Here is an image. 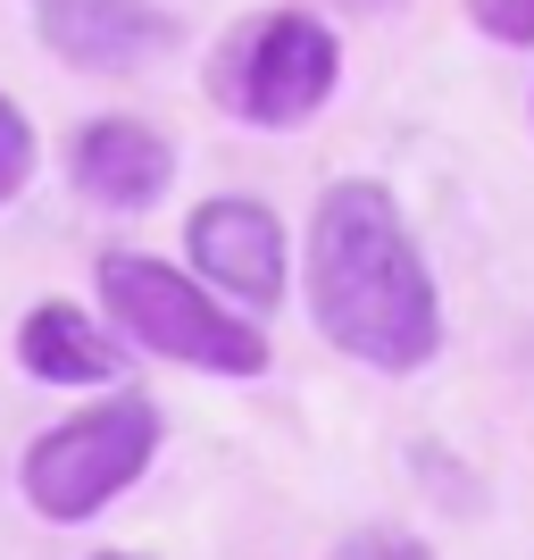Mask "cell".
<instances>
[{"mask_svg": "<svg viewBox=\"0 0 534 560\" xmlns=\"http://www.w3.org/2000/svg\"><path fill=\"white\" fill-rule=\"evenodd\" d=\"M301 284H309V318L343 360L376 376H418L442 351V293L426 268L418 234L401 218V201L368 176L318 192L309 210V252H301Z\"/></svg>", "mask_w": 534, "mask_h": 560, "instance_id": "1", "label": "cell"}, {"mask_svg": "<svg viewBox=\"0 0 534 560\" xmlns=\"http://www.w3.org/2000/svg\"><path fill=\"white\" fill-rule=\"evenodd\" d=\"M93 284H100V318L126 343H142L151 360H176V369H201V376H234V385L268 376L259 318L226 310L192 268H167L151 252H100Z\"/></svg>", "mask_w": 534, "mask_h": 560, "instance_id": "2", "label": "cell"}, {"mask_svg": "<svg viewBox=\"0 0 534 560\" xmlns=\"http://www.w3.org/2000/svg\"><path fill=\"white\" fill-rule=\"evenodd\" d=\"M159 460V401L134 385H109L93 410L59 419L50 435H34L17 460V493L50 527H84L100 518L126 486H142Z\"/></svg>", "mask_w": 534, "mask_h": 560, "instance_id": "3", "label": "cell"}, {"mask_svg": "<svg viewBox=\"0 0 534 560\" xmlns=\"http://www.w3.org/2000/svg\"><path fill=\"white\" fill-rule=\"evenodd\" d=\"M343 84V43L309 9H259L210 50V93L234 126L259 135H301Z\"/></svg>", "mask_w": 534, "mask_h": 560, "instance_id": "4", "label": "cell"}, {"mask_svg": "<svg viewBox=\"0 0 534 560\" xmlns=\"http://www.w3.org/2000/svg\"><path fill=\"white\" fill-rule=\"evenodd\" d=\"M185 252H192V277L210 284L226 310H242V318H268V310H284V293H293V234H284V218L268 210V201H251V192L201 201V210L185 218Z\"/></svg>", "mask_w": 534, "mask_h": 560, "instance_id": "5", "label": "cell"}, {"mask_svg": "<svg viewBox=\"0 0 534 560\" xmlns=\"http://www.w3.org/2000/svg\"><path fill=\"white\" fill-rule=\"evenodd\" d=\"M34 34L75 75H134L176 43V18L159 0H34Z\"/></svg>", "mask_w": 534, "mask_h": 560, "instance_id": "6", "label": "cell"}, {"mask_svg": "<svg viewBox=\"0 0 534 560\" xmlns=\"http://www.w3.org/2000/svg\"><path fill=\"white\" fill-rule=\"evenodd\" d=\"M68 176L93 210H117V218L159 210L167 185H176V142L142 117H84L68 142Z\"/></svg>", "mask_w": 534, "mask_h": 560, "instance_id": "7", "label": "cell"}, {"mask_svg": "<svg viewBox=\"0 0 534 560\" xmlns=\"http://www.w3.org/2000/svg\"><path fill=\"white\" fill-rule=\"evenodd\" d=\"M17 369L34 385H100L109 394L117 376H126V351H117V335L100 327L93 310L50 293V302H34L17 318Z\"/></svg>", "mask_w": 534, "mask_h": 560, "instance_id": "8", "label": "cell"}, {"mask_svg": "<svg viewBox=\"0 0 534 560\" xmlns=\"http://www.w3.org/2000/svg\"><path fill=\"white\" fill-rule=\"evenodd\" d=\"M34 167H43V135H34V117H25L17 101L0 93V210L34 185Z\"/></svg>", "mask_w": 534, "mask_h": 560, "instance_id": "9", "label": "cell"}, {"mask_svg": "<svg viewBox=\"0 0 534 560\" xmlns=\"http://www.w3.org/2000/svg\"><path fill=\"white\" fill-rule=\"evenodd\" d=\"M467 25L501 50H526L534 43V0H467Z\"/></svg>", "mask_w": 534, "mask_h": 560, "instance_id": "10", "label": "cell"}, {"mask_svg": "<svg viewBox=\"0 0 534 560\" xmlns=\"http://www.w3.org/2000/svg\"><path fill=\"white\" fill-rule=\"evenodd\" d=\"M334 560H435L418 536H401V527H359V536L334 544Z\"/></svg>", "mask_w": 534, "mask_h": 560, "instance_id": "11", "label": "cell"}, {"mask_svg": "<svg viewBox=\"0 0 534 560\" xmlns=\"http://www.w3.org/2000/svg\"><path fill=\"white\" fill-rule=\"evenodd\" d=\"M325 9H343V18H393L401 0H325Z\"/></svg>", "mask_w": 534, "mask_h": 560, "instance_id": "12", "label": "cell"}, {"mask_svg": "<svg viewBox=\"0 0 534 560\" xmlns=\"http://www.w3.org/2000/svg\"><path fill=\"white\" fill-rule=\"evenodd\" d=\"M100 560H134V552H100Z\"/></svg>", "mask_w": 534, "mask_h": 560, "instance_id": "13", "label": "cell"}]
</instances>
